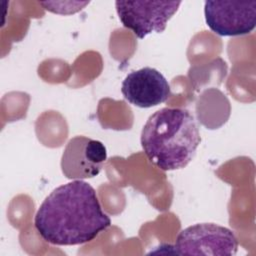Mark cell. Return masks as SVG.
Returning <instances> with one entry per match:
<instances>
[{
    "instance_id": "obj_3",
    "label": "cell",
    "mask_w": 256,
    "mask_h": 256,
    "mask_svg": "<svg viewBox=\"0 0 256 256\" xmlns=\"http://www.w3.org/2000/svg\"><path fill=\"white\" fill-rule=\"evenodd\" d=\"M172 252L180 255H235L238 241L228 228L215 223H198L181 230Z\"/></svg>"
},
{
    "instance_id": "obj_4",
    "label": "cell",
    "mask_w": 256,
    "mask_h": 256,
    "mask_svg": "<svg viewBox=\"0 0 256 256\" xmlns=\"http://www.w3.org/2000/svg\"><path fill=\"white\" fill-rule=\"evenodd\" d=\"M181 1H116L118 17L127 29L143 39L156 32L162 33L168 21L178 11Z\"/></svg>"
},
{
    "instance_id": "obj_5",
    "label": "cell",
    "mask_w": 256,
    "mask_h": 256,
    "mask_svg": "<svg viewBox=\"0 0 256 256\" xmlns=\"http://www.w3.org/2000/svg\"><path fill=\"white\" fill-rule=\"evenodd\" d=\"M204 16L207 26L219 36H241L256 25V1H206Z\"/></svg>"
},
{
    "instance_id": "obj_1",
    "label": "cell",
    "mask_w": 256,
    "mask_h": 256,
    "mask_svg": "<svg viewBox=\"0 0 256 256\" xmlns=\"http://www.w3.org/2000/svg\"><path fill=\"white\" fill-rule=\"evenodd\" d=\"M111 225L95 189L82 180L55 188L39 206L34 226L46 242L57 246L81 245L96 239Z\"/></svg>"
},
{
    "instance_id": "obj_6",
    "label": "cell",
    "mask_w": 256,
    "mask_h": 256,
    "mask_svg": "<svg viewBox=\"0 0 256 256\" xmlns=\"http://www.w3.org/2000/svg\"><path fill=\"white\" fill-rule=\"evenodd\" d=\"M107 160L104 144L85 136L70 139L63 151L61 169L64 176L72 180H82L97 176Z\"/></svg>"
},
{
    "instance_id": "obj_2",
    "label": "cell",
    "mask_w": 256,
    "mask_h": 256,
    "mask_svg": "<svg viewBox=\"0 0 256 256\" xmlns=\"http://www.w3.org/2000/svg\"><path fill=\"white\" fill-rule=\"evenodd\" d=\"M148 160L163 171L186 167L201 142L199 127L186 109L164 107L149 116L141 131Z\"/></svg>"
},
{
    "instance_id": "obj_7",
    "label": "cell",
    "mask_w": 256,
    "mask_h": 256,
    "mask_svg": "<svg viewBox=\"0 0 256 256\" xmlns=\"http://www.w3.org/2000/svg\"><path fill=\"white\" fill-rule=\"evenodd\" d=\"M121 92L130 104L150 108L166 102L171 95V88L161 72L152 67H143L125 77Z\"/></svg>"
}]
</instances>
